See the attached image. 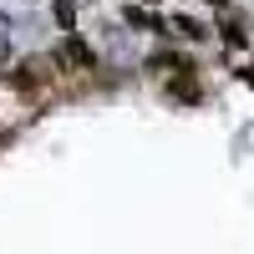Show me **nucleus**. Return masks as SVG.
I'll return each instance as SVG.
<instances>
[{
	"mask_svg": "<svg viewBox=\"0 0 254 254\" xmlns=\"http://www.w3.org/2000/svg\"><path fill=\"white\" fill-rule=\"evenodd\" d=\"M168 92H173L178 102H198V97H203V87H198V76H193V66H178V76L168 81Z\"/></svg>",
	"mask_w": 254,
	"mask_h": 254,
	"instance_id": "obj_3",
	"label": "nucleus"
},
{
	"mask_svg": "<svg viewBox=\"0 0 254 254\" xmlns=\"http://www.w3.org/2000/svg\"><path fill=\"white\" fill-rule=\"evenodd\" d=\"M173 31H178V36H203V26H198V20H188V15L173 20Z\"/></svg>",
	"mask_w": 254,
	"mask_h": 254,
	"instance_id": "obj_5",
	"label": "nucleus"
},
{
	"mask_svg": "<svg viewBox=\"0 0 254 254\" xmlns=\"http://www.w3.org/2000/svg\"><path fill=\"white\" fill-rule=\"evenodd\" d=\"M46 81H51V61H46V56H31V61H20V66L10 71V87H15L20 97H36Z\"/></svg>",
	"mask_w": 254,
	"mask_h": 254,
	"instance_id": "obj_1",
	"label": "nucleus"
},
{
	"mask_svg": "<svg viewBox=\"0 0 254 254\" xmlns=\"http://www.w3.org/2000/svg\"><path fill=\"white\" fill-rule=\"evenodd\" d=\"M56 26H61V31L76 26V0H56Z\"/></svg>",
	"mask_w": 254,
	"mask_h": 254,
	"instance_id": "obj_4",
	"label": "nucleus"
},
{
	"mask_svg": "<svg viewBox=\"0 0 254 254\" xmlns=\"http://www.w3.org/2000/svg\"><path fill=\"white\" fill-rule=\"evenodd\" d=\"M56 61H61V66H81V71H92V66H97V56H92V46H87V41H81L76 31H71L66 41H61V51H56Z\"/></svg>",
	"mask_w": 254,
	"mask_h": 254,
	"instance_id": "obj_2",
	"label": "nucleus"
}]
</instances>
